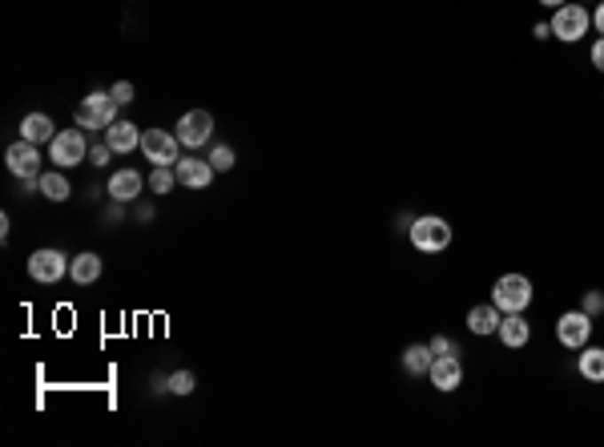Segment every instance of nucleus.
<instances>
[{
  "label": "nucleus",
  "mask_w": 604,
  "mask_h": 447,
  "mask_svg": "<svg viewBox=\"0 0 604 447\" xmlns=\"http://www.w3.org/2000/svg\"><path fill=\"white\" fill-rule=\"evenodd\" d=\"M117 114H122V106H117V97L109 93V89H93V93L81 101L77 109H73V122H77V129H101L106 133L109 125L117 122Z\"/></svg>",
  "instance_id": "obj_1"
},
{
  "label": "nucleus",
  "mask_w": 604,
  "mask_h": 447,
  "mask_svg": "<svg viewBox=\"0 0 604 447\" xmlns=\"http://www.w3.org/2000/svg\"><path fill=\"white\" fill-rule=\"evenodd\" d=\"M407 238H412V246L420 255H443L451 246V222L439 218V214H420L407 226Z\"/></svg>",
  "instance_id": "obj_2"
},
{
  "label": "nucleus",
  "mask_w": 604,
  "mask_h": 447,
  "mask_svg": "<svg viewBox=\"0 0 604 447\" xmlns=\"http://www.w3.org/2000/svg\"><path fill=\"white\" fill-rule=\"evenodd\" d=\"M491 302L499 307V315H524L528 307H532V282H528V274H499L496 282H491Z\"/></svg>",
  "instance_id": "obj_3"
},
{
  "label": "nucleus",
  "mask_w": 604,
  "mask_h": 447,
  "mask_svg": "<svg viewBox=\"0 0 604 447\" xmlns=\"http://www.w3.org/2000/svg\"><path fill=\"white\" fill-rule=\"evenodd\" d=\"M69 263H73V258L65 255V250H57V246H41V250H33V255H28L25 271H28V278L41 282V286H57V282L69 274Z\"/></svg>",
  "instance_id": "obj_4"
},
{
  "label": "nucleus",
  "mask_w": 604,
  "mask_h": 447,
  "mask_svg": "<svg viewBox=\"0 0 604 447\" xmlns=\"http://www.w3.org/2000/svg\"><path fill=\"white\" fill-rule=\"evenodd\" d=\"M552 36L564 44H577L580 36L592 28V12L584 9V4H577V0H569V4H561V9H552Z\"/></svg>",
  "instance_id": "obj_5"
},
{
  "label": "nucleus",
  "mask_w": 604,
  "mask_h": 447,
  "mask_svg": "<svg viewBox=\"0 0 604 447\" xmlns=\"http://www.w3.org/2000/svg\"><path fill=\"white\" fill-rule=\"evenodd\" d=\"M89 158V141H85V129H61L53 141H49V161L57 169H73Z\"/></svg>",
  "instance_id": "obj_6"
},
{
  "label": "nucleus",
  "mask_w": 604,
  "mask_h": 447,
  "mask_svg": "<svg viewBox=\"0 0 604 447\" xmlns=\"http://www.w3.org/2000/svg\"><path fill=\"white\" fill-rule=\"evenodd\" d=\"M177 141H182V149L190 153V149H201V145H210L214 137V114L210 109H190V114L177 117Z\"/></svg>",
  "instance_id": "obj_7"
},
{
  "label": "nucleus",
  "mask_w": 604,
  "mask_h": 447,
  "mask_svg": "<svg viewBox=\"0 0 604 447\" xmlns=\"http://www.w3.org/2000/svg\"><path fill=\"white\" fill-rule=\"evenodd\" d=\"M141 153H145L149 166H177V158H182V141H177V133H169V129H145L141 133Z\"/></svg>",
  "instance_id": "obj_8"
},
{
  "label": "nucleus",
  "mask_w": 604,
  "mask_h": 447,
  "mask_svg": "<svg viewBox=\"0 0 604 447\" xmlns=\"http://www.w3.org/2000/svg\"><path fill=\"white\" fill-rule=\"evenodd\" d=\"M588 339H592V315H584V310H564V315L556 318V342H561V347L580 351V347H588Z\"/></svg>",
  "instance_id": "obj_9"
},
{
  "label": "nucleus",
  "mask_w": 604,
  "mask_h": 447,
  "mask_svg": "<svg viewBox=\"0 0 604 447\" xmlns=\"http://www.w3.org/2000/svg\"><path fill=\"white\" fill-rule=\"evenodd\" d=\"M4 166H9V174L17 177H41V145H33V141H12L9 149H4Z\"/></svg>",
  "instance_id": "obj_10"
},
{
  "label": "nucleus",
  "mask_w": 604,
  "mask_h": 447,
  "mask_svg": "<svg viewBox=\"0 0 604 447\" xmlns=\"http://www.w3.org/2000/svg\"><path fill=\"white\" fill-rule=\"evenodd\" d=\"M428 379H431V387L443 395L459 391V387H464V363H459V355H435Z\"/></svg>",
  "instance_id": "obj_11"
},
{
  "label": "nucleus",
  "mask_w": 604,
  "mask_h": 447,
  "mask_svg": "<svg viewBox=\"0 0 604 447\" xmlns=\"http://www.w3.org/2000/svg\"><path fill=\"white\" fill-rule=\"evenodd\" d=\"M174 174H177V185H185V190H206L218 169L210 166V158H193V153H185V158H177Z\"/></svg>",
  "instance_id": "obj_12"
},
{
  "label": "nucleus",
  "mask_w": 604,
  "mask_h": 447,
  "mask_svg": "<svg viewBox=\"0 0 604 447\" xmlns=\"http://www.w3.org/2000/svg\"><path fill=\"white\" fill-rule=\"evenodd\" d=\"M109 198H114V202H137L141 198V190H145V174H137V169H117L114 177H109Z\"/></svg>",
  "instance_id": "obj_13"
},
{
  "label": "nucleus",
  "mask_w": 604,
  "mask_h": 447,
  "mask_svg": "<svg viewBox=\"0 0 604 447\" xmlns=\"http://www.w3.org/2000/svg\"><path fill=\"white\" fill-rule=\"evenodd\" d=\"M496 339L504 342L508 351H520V347H528V342H532V323H528L524 315H504V318H499Z\"/></svg>",
  "instance_id": "obj_14"
},
{
  "label": "nucleus",
  "mask_w": 604,
  "mask_h": 447,
  "mask_svg": "<svg viewBox=\"0 0 604 447\" xmlns=\"http://www.w3.org/2000/svg\"><path fill=\"white\" fill-rule=\"evenodd\" d=\"M101 274H106V263H101V255H93V250H81V255H73L69 278L77 282V286H93Z\"/></svg>",
  "instance_id": "obj_15"
},
{
  "label": "nucleus",
  "mask_w": 604,
  "mask_h": 447,
  "mask_svg": "<svg viewBox=\"0 0 604 447\" xmlns=\"http://www.w3.org/2000/svg\"><path fill=\"white\" fill-rule=\"evenodd\" d=\"M141 133L145 129H137L133 122H114L106 129V141L114 153H133V149H141Z\"/></svg>",
  "instance_id": "obj_16"
},
{
  "label": "nucleus",
  "mask_w": 604,
  "mask_h": 447,
  "mask_svg": "<svg viewBox=\"0 0 604 447\" xmlns=\"http://www.w3.org/2000/svg\"><path fill=\"white\" fill-rule=\"evenodd\" d=\"M20 137L33 141V145H49V141L57 137V125L49 114H25V122H20Z\"/></svg>",
  "instance_id": "obj_17"
},
{
  "label": "nucleus",
  "mask_w": 604,
  "mask_h": 447,
  "mask_svg": "<svg viewBox=\"0 0 604 447\" xmlns=\"http://www.w3.org/2000/svg\"><path fill=\"white\" fill-rule=\"evenodd\" d=\"M499 318H504V315H499V307L488 298V302H480V307L467 310V331H472V334H496L499 331Z\"/></svg>",
  "instance_id": "obj_18"
},
{
  "label": "nucleus",
  "mask_w": 604,
  "mask_h": 447,
  "mask_svg": "<svg viewBox=\"0 0 604 447\" xmlns=\"http://www.w3.org/2000/svg\"><path fill=\"white\" fill-rule=\"evenodd\" d=\"M41 198H49V202H69L73 198V185L69 177H65V169H41Z\"/></svg>",
  "instance_id": "obj_19"
},
{
  "label": "nucleus",
  "mask_w": 604,
  "mask_h": 447,
  "mask_svg": "<svg viewBox=\"0 0 604 447\" xmlns=\"http://www.w3.org/2000/svg\"><path fill=\"white\" fill-rule=\"evenodd\" d=\"M577 371L584 383H604V347H580Z\"/></svg>",
  "instance_id": "obj_20"
},
{
  "label": "nucleus",
  "mask_w": 604,
  "mask_h": 447,
  "mask_svg": "<svg viewBox=\"0 0 604 447\" xmlns=\"http://www.w3.org/2000/svg\"><path fill=\"white\" fill-rule=\"evenodd\" d=\"M431 363H435V355H431V347L428 342H412L407 351H403V371L412 379H420V375H428L431 371Z\"/></svg>",
  "instance_id": "obj_21"
},
{
  "label": "nucleus",
  "mask_w": 604,
  "mask_h": 447,
  "mask_svg": "<svg viewBox=\"0 0 604 447\" xmlns=\"http://www.w3.org/2000/svg\"><path fill=\"white\" fill-rule=\"evenodd\" d=\"M145 185H149V193H153V198H161V193H174V185H177L174 166H153V169H149V177H145Z\"/></svg>",
  "instance_id": "obj_22"
},
{
  "label": "nucleus",
  "mask_w": 604,
  "mask_h": 447,
  "mask_svg": "<svg viewBox=\"0 0 604 447\" xmlns=\"http://www.w3.org/2000/svg\"><path fill=\"white\" fill-rule=\"evenodd\" d=\"M234 161H238L234 145H214L210 149V166L218 169V174H230V169H234Z\"/></svg>",
  "instance_id": "obj_23"
},
{
  "label": "nucleus",
  "mask_w": 604,
  "mask_h": 447,
  "mask_svg": "<svg viewBox=\"0 0 604 447\" xmlns=\"http://www.w3.org/2000/svg\"><path fill=\"white\" fill-rule=\"evenodd\" d=\"M193 387H198L193 371H174L169 375V395H193Z\"/></svg>",
  "instance_id": "obj_24"
},
{
  "label": "nucleus",
  "mask_w": 604,
  "mask_h": 447,
  "mask_svg": "<svg viewBox=\"0 0 604 447\" xmlns=\"http://www.w3.org/2000/svg\"><path fill=\"white\" fill-rule=\"evenodd\" d=\"M580 310L584 315H604V290H584V302H580Z\"/></svg>",
  "instance_id": "obj_25"
},
{
  "label": "nucleus",
  "mask_w": 604,
  "mask_h": 447,
  "mask_svg": "<svg viewBox=\"0 0 604 447\" xmlns=\"http://www.w3.org/2000/svg\"><path fill=\"white\" fill-rule=\"evenodd\" d=\"M428 347H431V355H459L456 339H447V334H431Z\"/></svg>",
  "instance_id": "obj_26"
},
{
  "label": "nucleus",
  "mask_w": 604,
  "mask_h": 447,
  "mask_svg": "<svg viewBox=\"0 0 604 447\" xmlns=\"http://www.w3.org/2000/svg\"><path fill=\"white\" fill-rule=\"evenodd\" d=\"M109 158H114L109 141H97V145H89V166H109Z\"/></svg>",
  "instance_id": "obj_27"
},
{
  "label": "nucleus",
  "mask_w": 604,
  "mask_h": 447,
  "mask_svg": "<svg viewBox=\"0 0 604 447\" xmlns=\"http://www.w3.org/2000/svg\"><path fill=\"white\" fill-rule=\"evenodd\" d=\"M109 93L117 97V106H129L133 101V81H117V85H109Z\"/></svg>",
  "instance_id": "obj_28"
},
{
  "label": "nucleus",
  "mask_w": 604,
  "mask_h": 447,
  "mask_svg": "<svg viewBox=\"0 0 604 447\" xmlns=\"http://www.w3.org/2000/svg\"><path fill=\"white\" fill-rule=\"evenodd\" d=\"M588 61H592V69L604 73V36H596V44H592V53H588Z\"/></svg>",
  "instance_id": "obj_29"
},
{
  "label": "nucleus",
  "mask_w": 604,
  "mask_h": 447,
  "mask_svg": "<svg viewBox=\"0 0 604 447\" xmlns=\"http://www.w3.org/2000/svg\"><path fill=\"white\" fill-rule=\"evenodd\" d=\"M106 222H109V226L125 222V202H114V206H109V210H106Z\"/></svg>",
  "instance_id": "obj_30"
},
{
  "label": "nucleus",
  "mask_w": 604,
  "mask_h": 447,
  "mask_svg": "<svg viewBox=\"0 0 604 447\" xmlns=\"http://www.w3.org/2000/svg\"><path fill=\"white\" fill-rule=\"evenodd\" d=\"M133 218H137L141 226H149V222H153V206H149V202H137V210H133Z\"/></svg>",
  "instance_id": "obj_31"
},
{
  "label": "nucleus",
  "mask_w": 604,
  "mask_h": 447,
  "mask_svg": "<svg viewBox=\"0 0 604 447\" xmlns=\"http://www.w3.org/2000/svg\"><path fill=\"white\" fill-rule=\"evenodd\" d=\"M592 28L604 36V0H596V9H592Z\"/></svg>",
  "instance_id": "obj_32"
},
{
  "label": "nucleus",
  "mask_w": 604,
  "mask_h": 447,
  "mask_svg": "<svg viewBox=\"0 0 604 447\" xmlns=\"http://www.w3.org/2000/svg\"><path fill=\"white\" fill-rule=\"evenodd\" d=\"M532 36H536V41H548V36H552V25H548V20H540V25L532 28Z\"/></svg>",
  "instance_id": "obj_33"
},
{
  "label": "nucleus",
  "mask_w": 604,
  "mask_h": 447,
  "mask_svg": "<svg viewBox=\"0 0 604 447\" xmlns=\"http://www.w3.org/2000/svg\"><path fill=\"white\" fill-rule=\"evenodd\" d=\"M544 9H561V4H569V0H540Z\"/></svg>",
  "instance_id": "obj_34"
}]
</instances>
